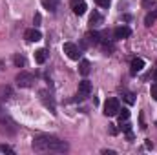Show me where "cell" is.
<instances>
[{"instance_id":"44dd1931","label":"cell","mask_w":157,"mask_h":155,"mask_svg":"<svg viewBox=\"0 0 157 155\" xmlns=\"http://www.w3.org/2000/svg\"><path fill=\"white\" fill-rule=\"evenodd\" d=\"M0 153H13V148H9V146H0Z\"/></svg>"},{"instance_id":"7c38bea8","label":"cell","mask_w":157,"mask_h":155,"mask_svg":"<svg viewBox=\"0 0 157 155\" xmlns=\"http://www.w3.org/2000/svg\"><path fill=\"white\" fill-rule=\"evenodd\" d=\"M48 55H49L48 49H44V47H42V49H37V51H35V62H37V64H44V62L48 60Z\"/></svg>"},{"instance_id":"9a60e30c","label":"cell","mask_w":157,"mask_h":155,"mask_svg":"<svg viewBox=\"0 0 157 155\" xmlns=\"http://www.w3.org/2000/svg\"><path fill=\"white\" fill-rule=\"evenodd\" d=\"M13 62H15L17 68H24V66H26V57H24V55H15V57H13Z\"/></svg>"},{"instance_id":"d4e9b609","label":"cell","mask_w":157,"mask_h":155,"mask_svg":"<svg viewBox=\"0 0 157 155\" xmlns=\"http://www.w3.org/2000/svg\"><path fill=\"white\" fill-rule=\"evenodd\" d=\"M110 126V133L112 135H117V128H115V124H108Z\"/></svg>"},{"instance_id":"7a4b0ae2","label":"cell","mask_w":157,"mask_h":155,"mask_svg":"<svg viewBox=\"0 0 157 155\" xmlns=\"http://www.w3.org/2000/svg\"><path fill=\"white\" fill-rule=\"evenodd\" d=\"M17 131H18V126H17V122H15L11 117L0 115V133H2V135L13 137V135H17Z\"/></svg>"},{"instance_id":"277c9868","label":"cell","mask_w":157,"mask_h":155,"mask_svg":"<svg viewBox=\"0 0 157 155\" xmlns=\"http://www.w3.org/2000/svg\"><path fill=\"white\" fill-rule=\"evenodd\" d=\"M119 110H121V104H119L117 99H108V100L104 102V115L106 117L117 115Z\"/></svg>"},{"instance_id":"52a82bcc","label":"cell","mask_w":157,"mask_h":155,"mask_svg":"<svg viewBox=\"0 0 157 155\" xmlns=\"http://www.w3.org/2000/svg\"><path fill=\"white\" fill-rule=\"evenodd\" d=\"M70 6H71L73 13L78 15V17H80V15H84V13H86V9H88L84 0H70Z\"/></svg>"},{"instance_id":"4fadbf2b","label":"cell","mask_w":157,"mask_h":155,"mask_svg":"<svg viewBox=\"0 0 157 155\" xmlns=\"http://www.w3.org/2000/svg\"><path fill=\"white\" fill-rule=\"evenodd\" d=\"M13 97L11 86H0V100H9Z\"/></svg>"},{"instance_id":"4316f807","label":"cell","mask_w":157,"mask_h":155,"mask_svg":"<svg viewBox=\"0 0 157 155\" xmlns=\"http://www.w3.org/2000/svg\"><path fill=\"white\" fill-rule=\"evenodd\" d=\"M155 78H157V71H155Z\"/></svg>"},{"instance_id":"603a6c76","label":"cell","mask_w":157,"mask_h":155,"mask_svg":"<svg viewBox=\"0 0 157 155\" xmlns=\"http://www.w3.org/2000/svg\"><path fill=\"white\" fill-rule=\"evenodd\" d=\"M95 2H97L101 7H108V6H110V0H95Z\"/></svg>"},{"instance_id":"d6986e66","label":"cell","mask_w":157,"mask_h":155,"mask_svg":"<svg viewBox=\"0 0 157 155\" xmlns=\"http://www.w3.org/2000/svg\"><path fill=\"white\" fill-rule=\"evenodd\" d=\"M124 99H126V102H128V104H133V102H135L133 93H130V91H126V93H124Z\"/></svg>"},{"instance_id":"3957f363","label":"cell","mask_w":157,"mask_h":155,"mask_svg":"<svg viewBox=\"0 0 157 155\" xmlns=\"http://www.w3.org/2000/svg\"><path fill=\"white\" fill-rule=\"evenodd\" d=\"M15 82H17V86H20V88H29L33 82H35V78L33 75L29 73V71H20L17 78H15Z\"/></svg>"},{"instance_id":"8992f818","label":"cell","mask_w":157,"mask_h":155,"mask_svg":"<svg viewBox=\"0 0 157 155\" xmlns=\"http://www.w3.org/2000/svg\"><path fill=\"white\" fill-rule=\"evenodd\" d=\"M62 49H64V53L71 59V60H78V57H80V49H78L75 44H71V42H66L64 46H62Z\"/></svg>"},{"instance_id":"e0dca14e","label":"cell","mask_w":157,"mask_h":155,"mask_svg":"<svg viewBox=\"0 0 157 155\" xmlns=\"http://www.w3.org/2000/svg\"><path fill=\"white\" fill-rule=\"evenodd\" d=\"M119 120H121V122H124V120H128V119H130V112H128V110H126V108H122V110H119Z\"/></svg>"},{"instance_id":"30bf717a","label":"cell","mask_w":157,"mask_h":155,"mask_svg":"<svg viewBox=\"0 0 157 155\" xmlns=\"http://www.w3.org/2000/svg\"><path fill=\"white\" fill-rule=\"evenodd\" d=\"M143 68H144V60H143V59H133L132 64H130V71H132V75H137Z\"/></svg>"},{"instance_id":"ffe728a7","label":"cell","mask_w":157,"mask_h":155,"mask_svg":"<svg viewBox=\"0 0 157 155\" xmlns=\"http://www.w3.org/2000/svg\"><path fill=\"white\" fill-rule=\"evenodd\" d=\"M154 4H155V0H143V7L144 9H152Z\"/></svg>"},{"instance_id":"7402d4cb","label":"cell","mask_w":157,"mask_h":155,"mask_svg":"<svg viewBox=\"0 0 157 155\" xmlns=\"http://www.w3.org/2000/svg\"><path fill=\"white\" fill-rule=\"evenodd\" d=\"M150 93H152V97L157 100V84H152V88H150Z\"/></svg>"},{"instance_id":"484cf974","label":"cell","mask_w":157,"mask_h":155,"mask_svg":"<svg viewBox=\"0 0 157 155\" xmlns=\"http://www.w3.org/2000/svg\"><path fill=\"white\" fill-rule=\"evenodd\" d=\"M102 155H115L113 150H102Z\"/></svg>"},{"instance_id":"5b68a950","label":"cell","mask_w":157,"mask_h":155,"mask_svg":"<svg viewBox=\"0 0 157 155\" xmlns=\"http://www.w3.org/2000/svg\"><path fill=\"white\" fill-rule=\"evenodd\" d=\"M90 93H91V84H90V80H82V82L78 84L77 100H84L86 97H90Z\"/></svg>"},{"instance_id":"ba28073f","label":"cell","mask_w":157,"mask_h":155,"mask_svg":"<svg viewBox=\"0 0 157 155\" xmlns=\"http://www.w3.org/2000/svg\"><path fill=\"white\" fill-rule=\"evenodd\" d=\"M130 35H132V31H130L128 26H119V28H115V31H113V37L117 40H124V39H128Z\"/></svg>"},{"instance_id":"9c48e42d","label":"cell","mask_w":157,"mask_h":155,"mask_svg":"<svg viewBox=\"0 0 157 155\" xmlns=\"http://www.w3.org/2000/svg\"><path fill=\"white\" fill-rule=\"evenodd\" d=\"M24 39L28 40V42H39V40L42 39V33H40L39 29L31 28V29H26V33H24Z\"/></svg>"},{"instance_id":"8fae6325","label":"cell","mask_w":157,"mask_h":155,"mask_svg":"<svg viewBox=\"0 0 157 155\" xmlns=\"http://www.w3.org/2000/svg\"><path fill=\"white\" fill-rule=\"evenodd\" d=\"M102 24V15L99 13V11H93L91 15H90V26L91 28H99Z\"/></svg>"},{"instance_id":"ac0fdd59","label":"cell","mask_w":157,"mask_h":155,"mask_svg":"<svg viewBox=\"0 0 157 155\" xmlns=\"http://www.w3.org/2000/svg\"><path fill=\"white\" fill-rule=\"evenodd\" d=\"M155 18H157V13H148V15H146V18H144V24L150 28V26L155 22Z\"/></svg>"},{"instance_id":"2e32d148","label":"cell","mask_w":157,"mask_h":155,"mask_svg":"<svg viewBox=\"0 0 157 155\" xmlns=\"http://www.w3.org/2000/svg\"><path fill=\"white\" fill-rule=\"evenodd\" d=\"M57 4H59V0H44V7L49 9V11H55L57 9Z\"/></svg>"},{"instance_id":"6da1fadb","label":"cell","mask_w":157,"mask_h":155,"mask_svg":"<svg viewBox=\"0 0 157 155\" xmlns=\"http://www.w3.org/2000/svg\"><path fill=\"white\" fill-rule=\"evenodd\" d=\"M33 150L35 152H55V153H64L70 150L68 142L55 137V135H46V133H40L33 139L31 142Z\"/></svg>"},{"instance_id":"5bb4252c","label":"cell","mask_w":157,"mask_h":155,"mask_svg":"<svg viewBox=\"0 0 157 155\" xmlns=\"http://www.w3.org/2000/svg\"><path fill=\"white\" fill-rule=\"evenodd\" d=\"M90 68H91V64H90V60H80V66H78V71H80V75H88L90 73Z\"/></svg>"},{"instance_id":"cb8c5ba5","label":"cell","mask_w":157,"mask_h":155,"mask_svg":"<svg viewBox=\"0 0 157 155\" xmlns=\"http://www.w3.org/2000/svg\"><path fill=\"white\" fill-rule=\"evenodd\" d=\"M40 20H42V17H40V13H37V15H35V18H33L35 26H40Z\"/></svg>"}]
</instances>
